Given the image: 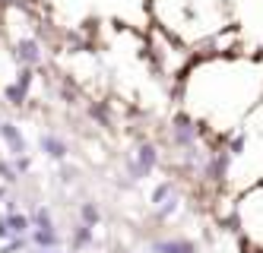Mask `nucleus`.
<instances>
[{"label":"nucleus","mask_w":263,"mask_h":253,"mask_svg":"<svg viewBox=\"0 0 263 253\" xmlns=\"http://www.w3.org/2000/svg\"><path fill=\"white\" fill-rule=\"evenodd\" d=\"M7 241H13V228H10L7 212H0V244H7Z\"/></svg>","instance_id":"16"},{"label":"nucleus","mask_w":263,"mask_h":253,"mask_svg":"<svg viewBox=\"0 0 263 253\" xmlns=\"http://www.w3.org/2000/svg\"><path fill=\"white\" fill-rule=\"evenodd\" d=\"M13 61H16V67H29V70L42 67V64H45L42 42H39L35 35H23V38H16V42H13Z\"/></svg>","instance_id":"4"},{"label":"nucleus","mask_w":263,"mask_h":253,"mask_svg":"<svg viewBox=\"0 0 263 253\" xmlns=\"http://www.w3.org/2000/svg\"><path fill=\"white\" fill-rule=\"evenodd\" d=\"M29 241L35 250H61L64 247V235L58 228H32Z\"/></svg>","instance_id":"8"},{"label":"nucleus","mask_w":263,"mask_h":253,"mask_svg":"<svg viewBox=\"0 0 263 253\" xmlns=\"http://www.w3.org/2000/svg\"><path fill=\"white\" fill-rule=\"evenodd\" d=\"M0 203H7V184L0 187Z\"/></svg>","instance_id":"19"},{"label":"nucleus","mask_w":263,"mask_h":253,"mask_svg":"<svg viewBox=\"0 0 263 253\" xmlns=\"http://www.w3.org/2000/svg\"><path fill=\"white\" fill-rule=\"evenodd\" d=\"M4 102H7L10 108H23V105L29 102V92L20 89L16 83H7V86H4Z\"/></svg>","instance_id":"13"},{"label":"nucleus","mask_w":263,"mask_h":253,"mask_svg":"<svg viewBox=\"0 0 263 253\" xmlns=\"http://www.w3.org/2000/svg\"><path fill=\"white\" fill-rule=\"evenodd\" d=\"M73 181H77V168H73V165H61V184L67 187V184H73Z\"/></svg>","instance_id":"18"},{"label":"nucleus","mask_w":263,"mask_h":253,"mask_svg":"<svg viewBox=\"0 0 263 253\" xmlns=\"http://www.w3.org/2000/svg\"><path fill=\"white\" fill-rule=\"evenodd\" d=\"M162 162V155H159V146L153 140H140L134 146V152H127L124 155V168H127V181L130 184H140L146 178H153L156 168Z\"/></svg>","instance_id":"1"},{"label":"nucleus","mask_w":263,"mask_h":253,"mask_svg":"<svg viewBox=\"0 0 263 253\" xmlns=\"http://www.w3.org/2000/svg\"><path fill=\"white\" fill-rule=\"evenodd\" d=\"M149 206H153V216L159 222H168L175 219L181 212V190H178V181L165 178L153 187V193H149Z\"/></svg>","instance_id":"2"},{"label":"nucleus","mask_w":263,"mask_h":253,"mask_svg":"<svg viewBox=\"0 0 263 253\" xmlns=\"http://www.w3.org/2000/svg\"><path fill=\"white\" fill-rule=\"evenodd\" d=\"M200 133H203L200 121L194 118V114H187V111H178L172 118V124H168V140H172V146L178 152L200 146Z\"/></svg>","instance_id":"3"},{"label":"nucleus","mask_w":263,"mask_h":253,"mask_svg":"<svg viewBox=\"0 0 263 253\" xmlns=\"http://www.w3.org/2000/svg\"><path fill=\"white\" fill-rule=\"evenodd\" d=\"M92 247H96V228L77 222V225L70 228V250L73 253H83V250H92Z\"/></svg>","instance_id":"9"},{"label":"nucleus","mask_w":263,"mask_h":253,"mask_svg":"<svg viewBox=\"0 0 263 253\" xmlns=\"http://www.w3.org/2000/svg\"><path fill=\"white\" fill-rule=\"evenodd\" d=\"M29 216H32V225H35V228H58V225H54V212H51V206H45V203H39V206L29 212Z\"/></svg>","instance_id":"12"},{"label":"nucleus","mask_w":263,"mask_h":253,"mask_svg":"<svg viewBox=\"0 0 263 253\" xmlns=\"http://www.w3.org/2000/svg\"><path fill=\"white\" fill-rule=\"evenodd\" d=\"M248 143H251V133L244 130V127H235V130H229V133L222 136V146L229 149V152L235 155V159H238V155H244V152H248Z\"/></svg>","instance_id":"10"},{"label":"nucleus","mask_w":263,"mask_h":253,"mask_svg":"<svg viewBox=\"0 0 263 253\" xmlns=\"http://www.w3.org/2000/svg\"><path fill=\"white\" fill-rule=\"evenodd\" d=\"M149 253H200V244L191 241V238H156L149 241Z\"/></svg>","instance_id":"7"},{"label":"nucleus","mask_w":263,"mask_h":253,"mask_svg":"<svg viewBox=\"0 0 263 253\" xmlns=\"http://www.w3.org/2000/svg\"><path fill=\"white\" fill-rule=\"evenodd\" d=\"M16 171H20V178H26V174H32V155H20V159H13Z\"/></svg>","instance_id":"17"},{"label":"nucleus","mask_w":263,"mask_h":253,"mask_svg":"<svg viewBox=\"0 0 263 253\" xmlns=\"http://www.w3.org/2000/svg\"><path fill=\"white\" fill-rule=\"evenodd\" d=\"M77 216H80V222H83V225L99 228V225H102V206H99L96 200H83V203L77 206Z\"/></svg>","instance_id":"11"},{"label":"nucleus","mask_w":263,"mask_h":253,"mask_svg":"<svg viewBox=\"0 0 263 253\" xmlns=\"http://www.w3.org/2000/svg\"><path fill=\"white\" fill-rule=\"evenodd\" d=\"M0 181H4L7 187L10 184H20L23 178H20V171H16V165H13V159L7 155V159H0Z\"/></svg>","instance_id":"14"},{"label":"nucleus","mask_w":263,"mask_h":253,"mask_svg":"<svg viewBox=\"0 0 263 253\" xmlns=\"http://www.w3.org/2000/svg\"><path fill=\"white\" fill-rule=\"evenodd\" d=\"M118 253H127V250H118Z\"/></svg>","instance_id":"21"},{"label":"nucleus","mask_w":263,"mask_h":253,"mask_svg":"<svg viewBox=\"0 0 263 253\" xmlns=\"http://www.w3.org/2000/svg\"><path fill=\"white\" fill-rule=\"evenodd\" d=\"M29 250H32L29 238H13V241H7L4 247H0V253H29Z\"/></svg>","instance_id":"15"},{"label":"nucleus","mask_w":263,"mask_h":253,"mask_svg":"<svg viewBox=\"0 0 263 253\" xmlns=\"http://www.w3.org/2000/svg\"><path fill=\"white\" fill-rule=\"evenodd\" d=\"M39 152L45 155L48 162H58V165H64V162H67V155H70V143L64 140L61 133L45 130V133L39 136Z\"/></svg>","instance_id":"6"},{"label":"nucleus","mask_w":263,"mask_h":253,"mask_svg":"<svg viewBox=\"0 0 263 253\" xmlns=\"http://www.w3.org/2000/svg\"><path fill=\"white\" fill-rule=\"evenodd\" d=\"M58 253H61V250H58ZM70 253H73V250H70Z\"/></svg>","instance_id":"22"},{"label":"nucleus","mask_w":263,"mask_h":253,"mask_svg":"<svg viewBox=\"0 0 263 253\" xmlns=\"http://www.w3.org/2000/svg\"><path fill=\"white\" fill-rule=\"evenodd\" d=\"M29 253H58V250H35V247H32Z\"/></svg>","instance_id":"20"},{"label":"nucleus","mask_w":263,"mask_h":253,"mask_svg":"<svg viewBox=\"0 0 263 253\" xmlns=\"http://www.w3.org/2000/svg\"><path fill=\"white\" fill-rule=\"evenodd\" d=\"M0 143L7 146V155H10V159L32 155V152H29V143H26V133L20 130V124H13V121H7V118H0Z\"/></svg>","instance_id":"5"}]
</instances>
